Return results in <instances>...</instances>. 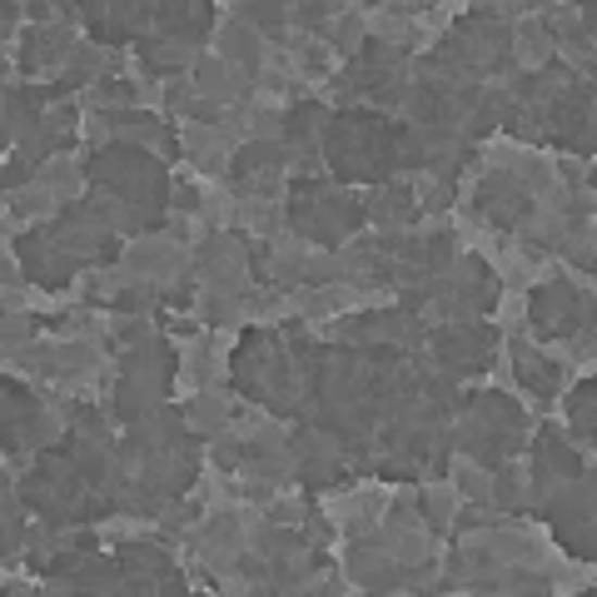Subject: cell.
Masks as SVG:
<instances>
[{"mask_svg":"<svg viewBox=\"0 0 597 597\" xmlns=\"http://www.w3.org/2000/svg\"><path fill=\"white\" fill-rule=\"evenodd\" d=\"M503 339L493 324H473V319H458V324H438L428 328V344H434L438 363H444L448 374H483L493 369V344Z\"/></svg>","mask_w":597,"mask_h":597,"instance_id":"cell-1","label":"cell"},{"mask_svg":"<svg viewBox=\"0 0 597 597\" xmlns=\"http://www.w3.org/2000/svg\"><path fill=\"white\" fill-rule=\"evenodd\" d=\"M538 204L523 195V185H518L508 170H488V175L478 179V195H473V214L478 220H488L493 229H518V220L523 214H533Z\"/></svg>","mask_w":597,"mask_h":597,"instance_id":"cell-2","label":"cell"},{"mask_svg":"<svg viewBox=\"0 0 597 597\" xmlns=\"http://www.w3.org/2000/svg\"><path fill=\"white\" fill-rule=\"evenodd\" d=\"M523 319H527V328H538L543 339H568V334L577 328V289L568 279L538 284Z\"/></svg>","mask_w":597,"mask_h":597,"instance_id":"cell-3","label":"cell"},{"mask_svg":"<svg viewBox=\"0 0 597 597\" xmlns=\"http://www.w3.org/2000/svg\"><path fill=\"white\" fill-rule=\"evenodd\" d=\"M135 279H150V284H175L179 274H189L195 264H185V254H179V245H170L164 235H145L135 239V245L125 249V259H120Z\"/></svg>","mask_w":597,"mask_h":597,"instance_id":"cell-4","label":"cell"},{"mask_svg":"<svg viewBox=\"0 0 597 597\" xmlns=\"http://www.w3.org/2000/svg\"><path fill=\"white\" fill-rule=\"evenodd\" d=\"M195 552L204 558V568L214 573H235V558L245 552V527L239 513H210L195 533Z\"/></svg>","mask_w":597,"mask_h":597,"instance_id":"cell-5","label":"cell"},{"mask_svg":"<svg viewBox=\"0 0 597 597\" xmlns=\"http://www.w3.org/2000/svg\"><path fill=\"white\" fill-rule=\"evenodd\" d=\"M75 46H80V40L71 36V25H65V21L36 25V30H25V40H21V71L25 75L60 71V60H71Z\"/></svg>","mask_w":597,"mask_h":597,"instance_id":"cell-6","label":"cell"},{"mask_svg":"<svg viewBox=\"0 0 597 597\" xmlns=\"http://www.w3.org/2000/svg\"><path fill=\"white\" fill-rule=\"evenodd\" d=\"M469 413L478 428H488V434H498V438H508V444H518L523 448V428H527V413L518 409L508 394H498V388H483V394H469Z\"/></svg>","mask_w":597,"mask_h":597,"instance_id":"cell-7","label":"cell"},{"mask_svg":"<svg viewBox=\"0 0 597 597\" xmlns=\"http://www.w3.org/2000/svg\"><path fill=\"white\" fill-rule=\"evenodd\" d=\"M199 50L179 46V40H160V36H140V46H135V65H140V75H154V80H185L189 71H195Z\"/></svg>","mask_w":597,"mask_h":597,"instance_id":"cell-8","label":"cell"},{"mask_svg":"<svg viewBox=\"0 0 597 597\" xmlns=\"http://www.w3.org/2000/svg\"><path fill=\"white\" fill-rule=\"evenodd\" d=\"M413 185L409 179H394V185H378L363 204V214L378 224V235L384 229H419V204H413Z\"/></svg>","mask_w":597,"mask_h":597,"instance_id":"cell-9","label":"cell"},{"mask_svg":"<svg viewBox=\"0 0 597 597\" xmlns=\"http://www.w3.org/2000/svg\"><path fill=\"white\" fill-rule=\"evenodd\" d=\"M508 344H513V374H518V384L538 398V403H552V394L562 388V369L552 359H543V353L527 344V334H518V339H508Z\"/></svg>","mask_w":597,"mask_h":597,"instance_id":"cell-10","label":"cell"},{"mask_svg":"<svg viewBox=\"0 0 597 597\" xmlns=\"http://www.w3.org/2000/svg\"><path fill=\"white\" fill-rule=\"evenodd\" d=\"M179 150H185V160H195L204 175H229V160H235L229 150H239V145L214 125H185Z\"/></svg>","mask_w":597,"mask_h":597,"instance_id":"cell-11","label":"cell"},{"mask_svg":"<svg viewBox=\"0 0 597 597\" xmlns=\"http://www.w3.org/2000/svg\"><path fill=\"white\" fill-rule=\"evenodd\" d=\"M344 573L353 577L369 593H398V562L378 548H363V543H349V558H344Z\"/></svg>","mask_w":597,"mask_h":597,"instance_id":"cell-12","label":"cell"},{"mask_svg":"<svg viewBox=\"0 0 597 597\" xmlns=\"http://www.w3.org/2000/svg\"><path fill=\"white\" fill-rule=\"evenodd\" d=\"M220 60H229V71H239V75H249L254 80L259 71H264V50H259V36L254 30H245V25H224L220 30Z\"/></svg>","mask_w":597,"mask_h":597,"instance_id":"cell-13","label":"cell"},{"mask_svg":"<svg viewBox=\"0 0 597 597\" xmlns=\"http://www.w3.org/2000/svg\"><path fill=\"white\" fill-rule=\"evenodd\" d=\"M328 125V110L319 100H299V105L284 110V150H304V145H319Z\"/></svg>","mask_w":597,"mask_h":597,"instance_id":"cell-14","label":"cell"},{"mask_svg":"<svg viewBox=\"0 0 597 597\" xmlns=\"http://www.w3.org/2000/svg\"><path fill=\"white\" fill-rule=\"evenodd\" d=\"M513 60H518V71H543L552 60V30L543 21H518L513 30Z\"/></svg>","mask_w":597,"mask_h":597,"instance_id":"cell-15","label":"cell"},{"mask_svg":"<svg viewBox=\"0 0 597 597\" xmlns=\"http://www.w3.org/2000/svg\"><path fill=\"white\" fill-rule=\"evenodd\" d=\"M235 15H239V25L245 30H254V36H270L274 46H289V36H284V21H289V5H274V0H239L235 5Z\"/></svg>","mask_w":597,"mask_h":597,"instance_id":"cell-16","label":"cell"},{"mask_svg":"<svg viewBox=\"0 0 597 597\" xmlns=\"http://www.w3.org/2000/svg\"><path fill=\"white\" fill-rule=\"evenodd\" d=\"M185 423L195 438H214L229 428V403H224L220 394H195L185 403Z\"/></svg>","mask_w":597,"mask_h":597,"instance_id":"cell-17","label":"cell"},{"mask_svg":"<svg viewBox=\"0 0 597 597\" xmlns=\"http://www.w3.org/2000/svg\"><path fill=\"white\" fill-rule=\"evenodd\" d=\"M80 179H85V170L71 160V154H55V160H46L36 170V185H46L60 204H75V199H80Z\"/></svg>","mask_w":597,"mask_h":597,"instance_id":"cell-18","label":"cell"},{"mask_svg":"<svg viewBox=\"0 0 597 597\" xmlns=\"http://www.w3.org/2000/svg\"><path fill=\"white\" fill-rule=\"evenodd\" d=\"M245 294H235V289H204V299H199V314H204V324H210V328H235L239 319H245Z\"/></svg>","mask_w":597,"mask_h":597,"instance_id":"cell-19","label":"cell"},{"mask_svg":"<svg viewBox=\"0 0 597 597\" xmlns=\"http://www.w3.org/2000/svg\"><path fill=\"white\" fill-rule=\"evenodd\" d=\"M363 36H369V21H363L359 11H344V15H334V25H328V36H324V46H328V50H339V55H359Z\"/></svg>","mask_w":597,"mask_h":597,"instance_id":"cell-20","label":"cell"},{"mask_svg":"<svg viewBox=\"0 0 597 597\" xmlns=\"http://www.w3.org/2000/svg\"><path fill=\"white\" fill-rule=\"evenodd\" d=\"M593 398H597V384L583 378V384L568 394V419H573V438L583 448H593Z\"/></svg>","mask_w":597,"mask_h":597,"instance_id":"cell-21","label":"cell"},{"mask_svg":"<svg viewBox=\"0 0 597 597\" xmlns=\"http://www.w3.org/2000/svg\"><path fill=\"white\" fill-rule=\"evenodd\" d=\"M55 214H60V199L46 185H30L21 195H11V220H55Z\"/></svg>","mask_w":597,"mask_h":597,"instance_id":"cell-22","label":"cell"},{"mask_svg":"<svg viewBox=\"0 0 597 597\" xmlns=\"http://www.w3.org/2000/svg\"><path fill=\"white\" fill-rule=\"evenodd\" d=\"M419 503H423V518H428V533H444L458 513V493L434 483V488H419Z\"/></svg>","mask_w":597,"mask_h":597,"instance_id":"cell-23","label":"cell"},{"mask_svg":"<svg viewBox=\"0 0 597 597\" xmlns=\"http://www.w3.org/2000/svg\"><path fill=\"white\" fill-rule=\"evenodd\" d=\"M179 378H189L195 388H210L214 378H220V374H214V353H210V344H204V339H195L185 349V359H179Z\"/></svg>","mask_w":597,"mask_h":597,"instance_id":"cell-24","label":"cell"},{"mask_svg":"<svg viewBox=\"0 0 597 597\" xmlns=\"http://www.w3.org/2000/svg\"><path fill=\"white\" fill-rule=\"evenodd\" d=\"M448 478H453V488L469 498V503H488V488H493V473L483 469V463H458V469H448Z\"/></svg>","mask_w":597,"mask_h":597,"instance_id":"cell-25","label":"cell"},{"mask_svg":"<svg viewBox=\"0 0 597 597\" xmlns=\"http://www.w3.org/2000/svg\"><path fill=\"white\" fill-rule=\"evenodd\" d=\"M413 195H419V214H444V210H453L458 185H453V179H438V185L419 179V185H413Z\"/></svg>","mask_w":597,"mask_h":597,"instance_id":"cell-26","label":"cell"},{"mask_svg":"<svg viewBox=\"0 0 597 597\" xmlns=\"http://www.w3.org/2000/svg\"><path fill=\"white\" fill-rule=\"evenodd\" d=\"M334 279H349V270H344L339 254H314L304 264V284H309V289H324V284H334Z\"/></svg>","mask_w":597,"mask_h":597,"instance_id":"cell-27","label":"cell"},{"mask_svg":"<svg viewBox=\"0 0 597 597\" xmlns=\"http://www.w3.org/2000/svg\"><path fill=\"white\" fill-rule=\"evenodd\" d=\"M36 328H46V324L30 319V314H21V309H5V353L25 349V344L36 339Z\"/></svg>","mask_w":597,"mask_h":597,"instance_id":"cell-28","label":"cell"},{"mask_svg":"<svg viewBox=\"0 0 597 597\" xmlns=\"http://www.w3.org/2000/svg\"><path fill=\"white\" fill-rule=\"evenodd\" d=\"M210 463H214L220 473L245 469V444H239L235 434H214V444H210Z\"/></svg>","mask_w":597,"mask_h":597,"instance_id":"cell-29","label":"cell"},{"mask_svg":"<svg viewBox=\"0 0 597 597\" xmlns=\"http://www.w3.org/2000/svg\"><path fill=\"white\" fill-rule=\"evenodd\" d=\"M110 339L125 344V349H135V344L154 339V334H150V324H145V314H115L110 319Z\"/></svg>","mask_w":597,"mask_h":597,"instance_id":"cell-30","label":"cell"},{"mask_svg":"<svg viewBox=\"0 0 597 597\" xmlns=\"http://www.w3.org/2000/svg\"><path fill=\"white\" fill-rule=\"evenodd\" d=\"M0 185H5V195H21V189H30V185H36V164L25 160L21 150H11V160H5V179H0Z\"/></svg>","mask_w":597,"mask_h":597,"instance_id":"cell-31","label":"cell"},{"mask_svg":"<svg viewBox=\"0 0 597 597\" xmlns=\"http://www.w3.org/2000/svg\"><path fill=\"white\" fill-rule=\"evenodd\" d=\"M195 518H199V503H179V498H170L164 513H160V527H164V533H185Z\"/></svg>","mask_w":597,"mask_h":597,"instance_id":"cell-32","label":"cell"},{"mask_svg":"<svg viewBox=\"0 0 597 597\" xmlns=\"http://www.w3.org/2000/svg\"><path fill=\"white\" fill-rule=\"evenodd\" d=\"M195 80H189V75H185V80H170V85H164V110H170V115H185V105H189V100H195Z\"/></svg>","mask_w":597,"mask_h":597,"instance_id":"cell-33","label":"cell"},{"mask_svg":"<svg viewBox=\"0 0 597 597\" xmlns=\"http://www.w3.org/2000/svg\"><path fill=\"white\" fill-rule=\"evenodd\" d=\"M170 204H175V214H199L204 210V195L195 185H175L170 189Z\"/></svg>","mask_w":597,"mask_h":597,"instance_id":"cell-34","label":"cell"},{"mask_svg":"<svg viewBox=\"0 0 597 597\" xmlns=\"http://www.w3.org/2000/svg\"><path fill=\"white\" fill-rule=\"evenodd\" d=\"M270 518H274V523L299 527V523H304V503H294V498H274V503H270Z\"/></svg>","mask_w":597,"mask_h":597,"instance_id":"cell-35","label":"cell"},{"mask_svg":"<svg viewBox=\"0 0 597 597\" xmlns=\"http://www.w3.org/2000/svg\"><path fill=\"white\" fill-rule=\"evenodd\" d=\"M164 239H170V245H189V239H195V224H189V214L164 220Z\"/></svg>","mask_w":597,"mask_h":597,"instance_id":"cell-36","label":"cell"},{"mask_svg":"<svg viewBox=\"0 0 597 597\" xmlns=\"http://www.w3.org/2000/svg\"><path fill=\"white\" fill-rule=\"evenodd\" d=\"M558 175H562V185H568V189H583L587 185V175L577 170V160H558Z\"/></svg>","mask_w":597,"mask_h":597,"instance_id":"cell-37","label":"cell"},{"mask_svg":"<svg viewBox=\"0 0 597 597\" xmlns=\"http://www.w3.org/2000/svg\"><path fill=\"white\" fill-rule=\"evenodd\" d=\"M21 5H5V11H0V36H5V40H11L15 36V21H21Z\"/></svg>","mask_w":597,"mask_h":597,"instance_id":"cell-38","label":"cell"}]
</instances>
